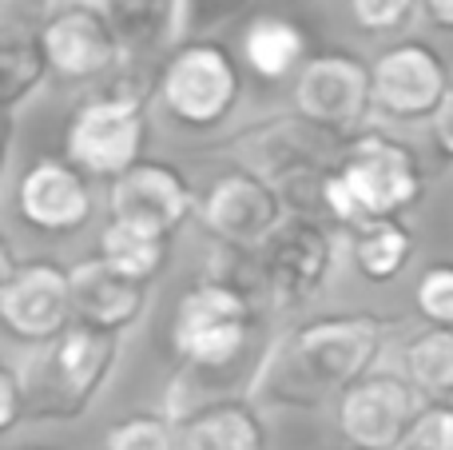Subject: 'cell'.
<instances>
[{"label":"cell","instance_id":"obj_1","mask_svg":"<svg viewBox=\"0 0 453 450\" xmlns=\"http://www.w3.org/2000/svg\"><path fill=\"white\" fill-rule=\"evenodd\" d=\"M390 319L374 311H330L290 327L266 347L255 391L274 407H322L374 371Z\"/></svg>","mask_w":453,"mask_h":450},{"label":"cell","instance_id":"obj_2","mask_svg":"<svg viewBox=\"0 0 453 450\" xmlns=\"http://www.w3.org/2000/svg\"><path fill=\"white\" fill-rule=\"evenodd\" d=\"M156 88L143 80L116 72L100 92L76 104L64 128V159L76 164L88 180H108L116 183L135 164H143V151L151 140V120L148 104Z\"/></svg>","mask_w":453,"mask_h":450},{"label":"cell","instance_id":"obj_3","mask_svg":"<svg viewBox=\"0 0 453 450\" xmlns=\"http://www.w3.org/2000/svg\"><path fill=\"white\" fill-rule=\"evenodd\" d=\"M119 359V335L72 323L48 347H36L20 367L28 383V419L72 423L92 407Z\"/></svg>","mask_w":453,"mask_h":450},{"label":"cell","instance_id":"obj_4","mask_svg":"<svg viewBox=\"0 0 453 450\" xmlns=\"http://www.w3.org/2000/svg\"><path fill=\"white\" fill-rule=\"evenodd\" d=\"M156 96L183 132H215L242 100V68L223 40H188L164 60Z\"/></svg>","mask_w":453,"mask_h":450},{"label":"cell","instance_id":"obj_5","mask_svg":"<svg viewBox=\"0 0 453 450\" xmlns=\"http://www.w3.org/2000/svg\"><path fill=\"white\" fill-rule=\"evenodd\" d=\"M334 172L358 207L362 228L374 220H406L426 199L422 159L398 136L362 132L346 140L334 156Z\"/></svg>","mask_w":453,"mask_h":450},{"label":"cell","instance_id":"obj_6","mask_svg":"<svg viewBox=\"0 0 453 450\" xmlns=\"http://www.w3.org/2000/svg\"><path fill=\"white\" fill-rule=\"evenodd\" d=\"M374 112V72L370 60L346 48H326L306 60L295 76V116L330 140H354L366 132Z\"/></svg>","mask_w":453,"mask_h":450},{"label":"cell","instance_id":"obj_7","mask_svg":"<svg viewBox=\"0 0 453 450\" xmlns=\"http://www.w3.org/2000/svg\"><path fill=\"white\" fill-rule=\"evenodd\" d=\"M199 223L215 239V247L258 255L266 239L287 223V207L274 183L255 167H226L207 183L199 199Z\"/></svg>","mask_w":453,"mask_h":450},{"label":"cell","instance_id":"obj_8","mask_svg":"<svg viewBox=\"0 0 453 450\" xmlns=\"http://www.w3.org/2000/svg\"><path fill=\"white\" fill-rule=\"evenodd\" d=\"M374 72V112L394 124H434L453 76L446 56L426 40H394L370 60Z\"/></svg>","mask_w":453,"mask_h":450},{"label":"cell","instance_id":"obj_9","mask_svg":"<svg viewBox=\"0 0 453 450\" xmlns=\"http://www.w3.org/2000/svg\"><path fill=\"white\" fill-rule=\"evenodd\" d=\"M0 323L24 347H48L72 323V268L56 260H20L0 271Z\"/></svg>","mask_w":453,"mask_h":450},{"label":"cell","instance_id":"obj_10","mask_svg":"<svg viewBox=\"0 0 453 450\" xmlns=\"http://www.w3.org/2000/svg\"><path fill=\"white\" fill-rule=\"evenodd\" d=\"M40 44H44L48 68L56 84H92V80L116 76L124 60L116 28L100 12L96 0H60L52 12L40 20Z\"/></svg>","mask_w":453,"mask_h":450},{"label":"cell","instance_id":"obj_11","mask_svg":"<svg viewBox=\"0 0 453 450\" xmlns=\"http://www.w3.org/2000/svg\"><path fill=\"white\" fill-rule=\"evenodd\" d=\"M255 263L258 287L271 295L274 307L295 311L311 303L326 283L330 268H334V231H330V223L287 215V223L266 239Z\"/></svg>","mask_w":453,"mask_h":450},{"label":"cell","instance_id":"obj_12","mask_svg":"<svg viewBox=\"0 0 453 450\" xmlns=\"http://www.w3.org/2000/svg\"><path fill=\"white\" fill-rule=\"evenodd\" d=\"M426 399L406 375L370 371L354 387H346L334 403V427L346 446L358 450H402L410 427Z\"/></svg>","mask_w":453,"mask_h":450},{"label":"cell","instance_id":"obj_13","mask_svg":"<svg viewBox=\"0 0 453 450\" xmlns=\"http://www.w3.org/2000/svg\"><path fill=\"white\" fill-rule=\"evenodd\" d=\"M16 215L24 228L48 239H68L84 231L96 215L92 180L64 156H40L16 180Z\"/></svg>","mask_w":453,"mask_h":450},{"label":"cell","instance_id":"obj_14","mask_svg":"<svg viewBox=\"0 0 453 450\" xmlns=\"http://www.w3.org/2000/svg\"><path fill=\"white\" fill-rule=\"evenodd\" d=\"M108 215L127 228L172 239L191 215H199V196L175 164L143 159L116 183H108Z\"/></svg>","mask_w":453,"mask_h":450},{"label":"cell","instance_id":"obj_15","mask_svg":"<svg viewBox=\"0 0 453 450\" xmlns=\"http://www.w3.org/2000/svg\"><path fill=\"white\" fill-rule=\"evenodd\" d=\"M72 311H76V323L124 335L148 311V287L124 279L100 255H92L72 268Z\"/></svg>","mask_w":453,"mask_h":450},{"label":"cell","instance_id":"obj_16","mask_svg":"<svg viewBox=\"0 0 453 450\" xmlns=\"http://www.w3.org/2000/svg\"><path fill=\"white\" fill-rule=\"evenodd\" d=\"M239 56L250 68V76H258L263 84H282V80L298 76L311 60V36L298 20L279 12H258L247 20L239 40Z\"/></svg>","mask_w":453,"mask_h":450},{"label":"cell","instance_id":"obj_17","mask_svg":"<svg viewBox=\"0 0 453 450\" xmlns=\"http://www.w3.org/2000/svg\"><path fill=\"white\" fill-rule=\"evenodd\" d=\"M180 450H271V435L250 399H223L175 423Z\"/></svg>","mask_w":453,"mask_h":450},{"label":"cell","instance_id":"obj_18","mask_svg":"<svg viewBox=\"0 0 453 450\" xmlns=\"http://www.w3.org/2000/svg\"><path fill=\"white\" fill-rule=\"evenodd\" d=\"M96 255H100L111 271H119L124 279L151 287L167 271L172 239L156 236V231H140V228H127V223L108 220L104 231H100V247H96Z\"/></svg>","mask_w":453,"mask_h":450},{"label":"cell","instance_id":"obj_19","mask_svg":"<svg viewBox=\"0 0 453 450\" xmlns=\"http://www.w3.org/2000/svg\"><path fill=\"white\" fill-rule=\"evenodd\" d=\"M414 231L402 220H374L350 236V260L354 271L370 283H394L414 260Z\"/></svg>","mask_w":453,"mask_h":450},{"label":"cell","instance_id":"obj_20","mask_svg":"<svg viewBox=\"0 0 453 450\" xmlns=\"http://www.w3.org/2000/svg\"><path fill=\"white\" fill-rule=\"evenodd\" d=\"M402 375L426 403L453 399V327H422L402 343Z\"/></svg>","mask_w":453,"mask_h":450},{"label":"cell","instance_id":"obj_21","mask_svg":"<svg viewBox=\"0 0 453 450\" xmlns=\"http://www.w3.org/2000/svg\"><path fill=\"white\" fill-rule=\"evenodd\" d=\"M116 28L124 52H151L167 44L180 24V0H96Z\"/></svg>","mask_w":453,"mask_h":450},{"label":"cell","instance_id":"obj_22","mask_svg":"<svg viewBox=\"0 0 453 450\" xmlns=\"http://www.w3.org/2000/svg\"><path fill=\"white\" fill-rule=\"evenodd\" d=\"M48 76H52V68H48L40 32L8 28L4 44H0V92H4V108L8 112L20 108Z\"/></svg>","mask_w":453,"mask_h":450},{"label":"cell","instance_id":"obj_23","mask_svg":"<svg viewBox=\"0 0 453 450\" xmlns=\"http://www.w3.org/2000/svg\"><path fill=\"white\" fill-rule=\"evenodd\" d=\"M104 450H180V431L164 411H135L104 431Z\"/></svg>","mask_w":453,"mask_h":450},{"label":"cell","instance_id":"obj_24","mask_svg":"<svg viewBox=\"0 0 453 450\" xmlns=\"http://www.w3.org/2000/svg\"><path fill=\"white\" fill-rule=\"evenodd\" d=\"M414 311L426 327H453V260L422 268L414 283Z\"/></svg>","mask_w":453,"mask_h":450},{"label":"cell","instance_id":"obj_25","mask_svg":"<svg viewBox=\"0 0 453 450\" xmlns=\"http://www.w3.org/2000/svg\"><path fill=\"white\" fill-rule=\"evenodd\" d=\"M350 20L366 36H394L402 32L414 12H422V0H346Z\"/></svg>","mask_w":453,"mask_h":450},{"label":"cell","instance_id":"obj_26","mask_svg":"<svg viewBox=\"0 0 453 450\" xmlns=\"http://www.w3.org/2000/svg\"><path fill=\"white\" fill-rule=\"evenodd\" d=\"M402 450H453V399L422 403Z\"/></svg>","mask_w":453,"mask_h":450},{"label":"cell","instance_id":"obj_27","mask_svg":"<svg viewBox=\"0 0 453 450\" xmlns=\"http://www.w3.org/2000/svg\"><path fill=\"white\" fill-rule=\"evenodd\" d=\"M24 419H28V383L20 367L4 363L0 367V435H12Z\"/></svg>","mask_w":453,"mask_h":450},{"label":"cell","instance_id":"obj_28","mask_svg":"<svg viewBox=\"0 0 453 450\" xmlns=\"http://www.w3.org/2000/svg\"><path fill=\"white\" fill-rule=\"evenodd\" d=\"M430 136H434V148L441 151V159H446V164H453V92L446 96V104H441L438 116H434Z\"/></svg>","mask_w":453,"mask_h":450},{"label":"cell","instance_id":"obj_29","mask_svg":"<svg viewBox=\"0 0 453 450\" xmlns=\"http://www.w3.org/2000/svg\"><path fill=\"white\" fill-rule=\"evenodd\" d=\"M422 16L441 32H453V0H422Z\"/></svg>","mask_w":453,"mask_h":450},{"label":"cell","instance_id":"obj_30","mask_svg":"<svg viewBox=\"0 0 453 450\" xmlns=\"http://www.w3.org/2000/svg\"><path fill=\"white\" fill-rule=\"evenodd\" d=\"M338 450H358V446H338Z\"/></svg>","mask_w":453,"mask_h":450},{"label":"cell","instance_id":"obj_31","mask_svg":"<svg viewBox=\"0 0 453 450\" xmlns=\"http://www.w3.org/2000/svg\"><path fill=\"white\" fill-rule=\"evenodd\" d=\"M28 450H48V446H28Z\"/></svg>","mask_w":453,"mask_h":450},{"label":"cell","instance_id":"obj_32","mask_svg":"<svg viewBox=\"0 0 453 450\" xmlns=\"http://www.w3.org/2000/svg\"><path fill=\"white\" fill-rule=\"evenodd\" d=\"M196 4H203V0H196Z\"/></svg>","mask_w":453,"mask_h":450}]
</instances>
